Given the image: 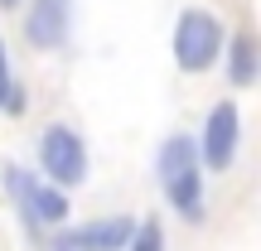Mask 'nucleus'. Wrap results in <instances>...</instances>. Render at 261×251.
Wrapping results in <instances>:
<instances>
[{"label":"nucleus","instance_id":"f257e3e1","mask_svg":"<svg viewBox=\"0 0 261 251\" xmlns=\"http://www.w3.org/2000/svg\"><path fill=\"white\" fill-rule=\"evenodd\" d=\"M155 184H160V198L169 203V213L184 227L208 222V174L198 164V145L189 130H169L155 145Z\"/></svg>","mask_w":261,"mask_h":251},{"label":"nucleus","instance_id":"f03ea898","mask_svg":"<svg viewBox=\"0 0 261 251\" xmlns=\"http://www.w3.org/2000/svg\"><path fill=\"white\" fill-rule=\"evenodd\" d=\"M227 44V19L213 5H184L169 24V58L184 77H203L218 68Z\"/></svg>","mask_w":261,"mask_h":251},{"label":"nucleus","instance_id":"7ed1b4c3","mask_svg":"<svg viewBox=\"0 0 261 251\" xmlns=\"http://www.w3.org/2000/svg\"><path fill=\"white\" fill-rule=\"evenodd\" d=\"M34 174L68 188V193L83 188L87 174H92V150H87L83 130L68 126V121H48L39 130V145H34Z\"/></svg>","mask_w":261,"mask_h":251},{"label":"nucleus","instance_id":"20e7f679","mask_svg":"<svg viewBox=\"0 0 261 251\" xmlns=\"http://www.w3.org/2000/svg\"><path fill=\"white\" fill-rule=\"evenodd\" d=\"M194 145H198L203 174H227L237 164V155H242V106H237V97H218L203 111Z\"/></svg>","mask_w":261,"mask_h":251},{"label":"nucleus","instance_id":"39448f33","mask_svg":"<svg viewBox=\"0 0 261 251\" xmlns=\"http://www.w3.org/2000/svg\"><path fill=\"white\" fill-rule=\"evenodd\" d=\"M24 15H19V34L34 53H63L68 39H73V19L77 5L73 0H24Z\"/></svg>","mask_w":261,"mask_h":251},{"label":"nucleus","instance_id":"423d86ee","mask_svg":"<svg viewBox=\"0 0 261 251\" xmlns=\"http://www.w3.org/2000/svg\"><path fill=\"white\" fill-rule=\"evenodd\" d=\"M218 63H223L227 87H237V92L256 87V77H261V39H256V29L252 24L227 29V44H223V58Z\"/></svg>","mask_w":261,"mask_h":251},{"label":"nucleus","instance_id":"0eeeda50","mask_svg":"<svg viewBox=\"0 0 261 251\" xmlns=\"http://www.w3.org/2000/svg\"><path fill=\"white\" fill-rule=\"evenodd\" d=\"M29 213L39 217V227H44V232H54V227L73 222V193H68V188H58V184H48V179H39L34 193H29Z\"/></svg>","mask_w":261,"mask_h":251},{"label":"nucleus","instance_id":"6e6552de","mask_svg":"<svg viewBox=\"0 0 261 251\" xmlns=\"http://www.w3.org/2000/svg\"><path fill=\"white\" fill-rule=\"evenodd\" d=\"M29 111V87L19 82L15 63H10V48L0 39V116H24Z\"/></svg>","mask_w":261,"mask_h":251},{"label":"nucleus","instance_id":"1a4fd4ad","mask_svg":"<svg viewBox=\"0 0 261 251\" xmlns=\"http://www.w3.org/2000/svg\"><path fill=\"white\" fill-rule=\"evenodd\" d=\"M126 251H169V227H165V217L160 213H145V217H136V227H130V242Z\"/></svg>","mask_w":261,"mask_h":251},{"label":"nucleus","instance_id":"9d476101","mask_svg":"<svg viewBox=\"0 0 261 251\" xmlns=\"http://www.w3.org/2000/svg\"><path fill=\"white\" fill-rule=\"evenodd\" d=\"M19 5H24V0H0V10H5V15H10V10H19Z\"/></svg>","mask_w":261,"mask_h":251},{"label":"nucleus","instance_id":"9b49d317","mask_svg":"<svg viewBox=\"0 0 261 251\" xmlns=\"http://www.w3.org/2000/svg\"><path fill=\"white\" fill-rule=\"evenodd\" d=\"M44 251H73V246H44Z\"/></svg>","mask_w":261,"mask_h":251}]
</instances>
